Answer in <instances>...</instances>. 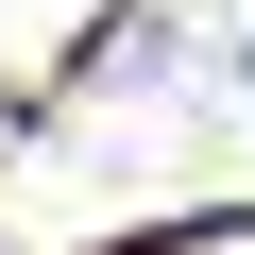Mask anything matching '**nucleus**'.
Wrapping results in <instances>:
<instances>
[{
    "mask_svg": "<svg viewBox=\"0 0 255 255\" xmlns=\"http://www.w3.org/2000/svg\"><path fill=\"white\" fill-rule=\"evenodd\" d=\"M136 255H255V221H170V238H136Z\"/></svg>",
    "mask_w": 255,
    "mask_h": 255,
    "instance_id": "nucleus-1",
    "label": "nucleus"
}]
</instances>
